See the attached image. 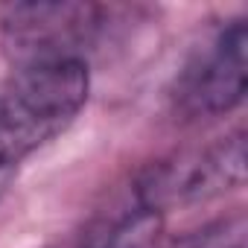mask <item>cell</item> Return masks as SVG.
Returning <instances> with one entry per match:
<instances>
[{"instance_id":"1","label":"cell","mask_w":248,"mask_h":248,"mask_svg":"<svg viewBox=\"0 0 248 248\" xmlns=\"http://www.w3.org/2000/svg\"><path fill=\"white\" fill-rule=\"evenodd\" d=\"M88 62L18 67L0 85V170L62 135L88 99Z\"/></svg>"},{"instance_id":"2","label":"cell","mask_w":248,"mask_h":248,"mask_svg":"<svg viewBox=\"0 0 248 248\" xmlns=\"http://www.w3.org/2000/svg\"><path fill=\"white\" fill-rule=\"evenodd\" d=\"M105 18L108 9L93 3H9L0 9V32L18 67L85 62Z\"/></svg>"},{"instance_id":"3","label":"cell","mask_w":248,"mask_h":248,"mask_svg":"<svg viewBox=\"0 0 248 248\" xmlns=\"http://www.w3.org/2000/svg\"><path fill=\"white\" fill-rule=\"evenodd\" d=\"M248 30L245 21L219 27L187 59L175 79V108L187 117H219L245 96Z\"/></svg>"},{"instance_id":"4","label":"cell","mask_w":248,"mask_h":248,"mask_svg":"<svg viewBox=\"0 0 248 248\" xmlns=\"http://www.w3.org/2000/svg\"><path fill=\"white\" fill-rule=\"evenodd\" d=\"M242 181H245V140L236 132L207 149L155 164L140 175L132 196L143 207L164 216L175 204L219 196Z\"/></svg>"},{"instance_id":"5","label":"cell","mask_w":248,"mask_h":248,"mask_svg":"<svg viewBox=\"0 0 248 248\" xmlns=\"http://www.w3.org/2000/svg\"><path fill=\"white\" fill-rule=\"evenodd\" d=\"M161 216L143 207L135 196L102 216L85 236L79 248H155Z\"/></svg>"},{"instance_id":"6","label":"cell","mask_w":248,"mask_h":248,"mask_svg":"<svg viewBox=\"0 0 248 248\" xmlns=\"http://www.w3.org/2000/svg\"><path fill=\"white\" fill-rule=\"evenodd\" d=\"M181 248H245V225H242V216H233V219H225V222H219L213 228L199 231Z\"/></svg>"}]
</instances>
